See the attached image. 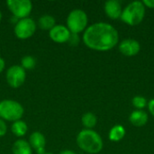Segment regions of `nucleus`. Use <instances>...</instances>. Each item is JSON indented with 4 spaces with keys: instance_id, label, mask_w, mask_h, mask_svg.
I'll use <instances>...</instances> for the list:
<instances>
[{
    "instance_id": "f257e3e1",
    "label": "nucleus",
    "mask_w": 154,
    "mask_h": 154,
    "mask_svg": "<svg viewBox=\"0 0 154 154\" xmlns=\"http://www.w3.org/2000/svg\"><path fill=\"white\" fill-rule=\"evenodd\" d=\"M85 45L94 51H108L119 42L117 30L110 23L97 22L87 27L82 36Z\"/></svg>"
},
{
    "instance_id": "f03ea898",
    "label": "nucleus",
    "mask_w": 154,
    "mask_h": 154,
    "mask_svg": "<svg viewBox=\"0 0 154 154\" xmlns=\"http://www.w3.org/2000/svg\"><path fill=\"white\" fill-rule=\"evenodd\" d=\"M76 142L80 150L89 154L100 152L104 146L100 134L92 129L81 130L77 135Z\"/></svg>"
},
{
    "instance_id": "7ed1b4c3",
    "label": "nucleus",
    "mask_w": 154,
    "mask_h": 154,
    "mask_svg": "<svg viewBox=\"0 0 154 154\" xmlns=\"http://www.w3.org/2000/svg\"><path fill=\"white\" fill-rule=\"evenodd\" d=\"M146 7L143 1H134L123 8L120 19L130 26L140 24L145 16Z\"/></svg>"
},
{
    "instance_id": "20e7f679",
    "label": "nucleus",
    "mask_w": 154,
    "mask_h": 154,
    "mask_svg": "<svg viewBox=\"0 0 154 154\" xmlns=\"http://www.w3.org/2000/svg\"><path fill=\"white\" fill-rule=\"evenodd\" d=\"M24 108L18 101L14 99H4L0 101V118L4 121L15 122L22 119Z\"/></svg>"
},
{
    "instance_id": "39448f33",
    "label": "nucleus",
    "mask_w": 154,
    "mask_h": 154,
    "mask_svg": "<svg viewBox=\"0 0 154 154\" xmlns=\"http://www.w3.org/2000/svg\"><path fill=\"white\" fill-rule=\"evenodd\" d=\"M88 17L87 13L82 9H74L69 12L67 17V28L71 33L79 34L88 27Z\"/></svg>"
},
{
    "instance_id": "423d86ee",
    "label": "nucleus",
    "mask_w": 154,
    "mask_h": 154,
    "mask_svg": "<svg viewBox=\"0 0 154 154\" xmlns=\"http://www.w3.org/2000/svg\"><path fill=\"white\" fill-rule=\"evenodd\" d=\"M36 32V23L31 17L17 20L14 25V32L20 40L31 38Z\"/></svg>"
},
{
    "instance_id": "0eeeda50",
    "label": "nucleus",
    "mask_w": 154,
    "mask_h": 154,
    "mask_svg": "<svg viewBox=\"0 0 154 154\" xmlns=\"http://www.w3.org/2000/svg\"><path fill=\"white\" fill-rule=\"evenodd\" d=\"M6 5L18 20L29 17L32 10V3L30 0H7Z\"/></svg>"
},
{
    "instance_id": "6e6552de",
    "label": "nucleus",
    "mask_w": 154,
    "mask_h": 154,
    "mask_svg": "<svg viewBox=\"0 0 154 154\" xmlns=\"http://www.w3.org/2000/svg\"><path fill=\"white\" fill-rule=\"evenodd\" d=\"M5 79L11 88H18L26 79V71L21 67V65H13L7 69Z\"/></svg>"
},
{
    "instance_id": "1a4fd4ad",
    "label": "nucleus",
    "mask_w": 154,
    "mask_h": 154,
    "mask_svg": "<svg viewBox=\"0 0 154 154\" xmlns=\"http://www.w3.org/2000/svg\"><path fill=\"white\" fill-rule=\"evenodd\" d=\"M141 51V44L134 39H125L119 43V51L127 57L137 55Z\"/></svg>"
},
{
    "instance_id": "9d476101",
    "label": "nucleus",
    "mask_w": 154,
    "mask_h": 154,
    "mask_svg": "<svg viewBox=\"0 0 154 154\" xmlns=\"http://www.w3.org/2000/svg\"><path fill=\"white\" fill-rule=\"evenodd\" d=\"M71 32L67 28V26L63 24H56L52 29L49 31L50 38L57 43H64L68 42L69 38Z\"/></svg>"
},
{
    "instance_id": "9b49d317",
    "label": "nucleus",
    "mask_w": 154,
    "mask_h": 154,
    "mask_svg": "<svg viewBox=\"0 0 154 154\" xmlns=\"http://www.w3.org/2000/svg\"><path fill=\"white\" fill-rule=\"evenodd\" d=\"M29 144L32 149L35 150L38 154H43L45 151L46 139L45 136L41 132H33L29 137Z\"/></svg>"
},
{
    "instance_id": "f8f14e48",
    "label": "nucleus",
    "mask_w": 154,
    "mask_h": 154,
    "mask_svg": "<svg viewBox=\"0 0 154 154\" xmlns=\"http://www.w3.org/2000/svg\"><path fill=\"white\" fill-rule=\"evenodd\" d=\"M104 10L106 14L112 20H116L121 17L122 5L117 0H108L104 5Z\"/></svg>"
},
{
    "instance_id": "ddd939ff",
    "label": "nucleus",
    "mask_w": 154,
    "mask_h": 154,
    "mask_svg": "<svg viewBox=\"0 0 154 154\" xmlns=\"http://www.w3.org/2000/svg\"><path fill=\"white\" fill-rule=\"evenodd\" d=\"M149 120L148 114L143 110H134L130 114L129 121L130 123L137 127L143 126L147 124Z\"/></svg>"
},
{
    "instance_id": "4468645a",
    "label": "nucleus",
    "mask_w": 154,
    "mask_h": 154,
    "mask_svg": "<svg viewBox=\"0 0 154 154\" xmlns=\"http://www.w3.org/2000/svg\"><path fill=\"white\" fill-rule=\"evenodd\" d=\"M12 152L13 154H32V149L27 141L18 139L13 144Z\"/></svg>"
},
{
    "instance_id": "2eb2a0df",
    "label": "nucleus",
    "mask_w": 154,
    "mask_h": 154,
    "mask_svg": "<svg viewBox=\"0 0 154 154\" xmlns=\"http://www.w3.org/2000/svg\"><path fill=\"white\" fill-rule=\"evenodd\" d=\"M11 132L16 137H23L28 132V125L23 120H22V119L17 120V121H15V122H14L12 124Z\"/></svg>"
},
{
    "instance_id": "dca6fc26",
    "label": "nucleus",
    "mask_w": 154,
    "mask_h": 154,
    "mask_svg": "<svg viewBox=\"0 0 154 154\" xmlns=\"http://www.w3.org/2000/svg\"><path fill=\"white\" fill-rule=\"evenodd\" d=\"M125 134L126 132L125 127L121 125H116L110 129L108 134V138L112 142H119L124 139Z\"/></svg>"
},
{
    "instance_id": "f3484780",
    "label": "nucleus",
    "mask_w": 154,
    "mask_h": 154,
    "mask_svg": "<svg viewBox=\"0 0 154 154\" xmlns=\"http://www.w3.org/2000/svg\"><path fill=\"white\" fill-rule=\"evenodd\" d=\"M56 25L55 18L51 14H43L38 20V26L44 31H50Z\"/></svg>"
},
{
    "instance_id": "a211bd4d",
    "label": "nucleus",
    "mask_w": 154,
    "mask_h": 154,
    "mask_svg": "<svg viewBox=\"0 0 154 154\" xmlns=\"http://www.w3.org/2000/svg\"><path fill=\"white\" fill-rule=\"evenodd\" d=\"M81 123L85 129H93L97 123V118L94 113L87 112L81 117Z\"/></svg>"
},
{
    "instance_id": "6ab92c4d",
    "label": "nucleus",
    "mask_w": 154,
    "mask_h": 154,
    "mask_svg": "<svg viewBox=\"0 0 154 154\" xmlns=\"http://www.w3.org/2000/svg\"><path fill=\"white\" fill-rule=\"evenodd\" d=\"M36 65V60L33 56L26 55L23 56L21 60V67L23 69H32Z\"/></svg>"
},
{
    "instance_id": "aec40b11",
    "label": "nucleus",
    "mask_w": 154,
    "mask_h": 154,
    "mask_svg": "<svg viewBox=\"0 0 154 154\" xmlns=\"http://www.w3.org/2000/svg\"><path fill=\"white\" fill-rule=\"evenodd\" d=\"M132 104L136 108V110H143V108L147 106L148 101L143 96H135L132 99Z\"/></svg>"
},
{
    "instance_id": "412c9836",
    "label": "nucleus",
    "mask_w": 154,
    "mask_h": 154,
    "mask_svg": "<svg viewBox=\"0 0 154 154\" xmlns=\"http://www.w3.org/2000/svg\"><path fill=\"white\" fill-rule=\"evenodd\" d=\"M79 42H80L79 35L76 34V33H71L69 38V41H68V42L70 46H77V45H79Z\"/></svg>"
},
{
    "instance_id": "4be33fe9",
    "label": "nucleus",
    "mask_w": 154,
    "mask_h": 154,
    "mask_svg": "<svg viewBox=\"0 0 154 154\" xmlns=\"http://www.w3.org/2000/svg\"><path fill=\"white\" fill-rule=\"evenodd\" d=\"M7 133V125L5 121L0 118V137H3Z\"/></svg>"
},
{
    "instance_id": "5701e85b",
    "label": "nucleus",
    "mask_w": 154,
    "mask_h": 154,
    "mask_svg": "<svg viewBox=\"0 0 154 154\" xmlns=\"http://www.w3.org/2000/svg\"><path fill=\"white\" fill-rule=\"evenodd\" d=\"M147 106H148V110H149L150 114L154 117V98L151 99V100L148 102Z\"/></svg>"
},
{
    "instance_id": "b1692460",
    "label": "nucleus",
    "mask_w": 154,
    "mask_h": 154,
    "mask_svg": "<svg viewBox=\"0 0 154 154\" xmlns=\"http://www.w3.org/2000/svg\"><path fill=\"white\" fill-rule=\"evenodd\" d=\"M143 3L145 7L154 9V0H144V1H143Z\"/></svg>"
},
{
    "instance_id": "393cba45",
    "label": "nucleus",
    "mask_w": 154,
    "mask_h": 154,
    "mask_svg": "<svg viewBox=\"0 0 154 154\" xmlns=\"http://www.w3.org/2000/svg\"><path fill=\"white\" fill-rule=\"evenodd\" d=\"M5 68V61L2 57H0V73L3 72Z\"/></svg>"
},
{
    "instance_id": "a878e982",
    "label": "nucleus",
    "mask_w": 154,
    "mask_h": 154,
    "mask_svg": "<svg viewBox=\"0 0 154 154\" xmlns=\"http://www.w3.org/2000/svg\"><path fill=\"white\" fill-rule=\"evenodd\" d=\"M59 154H76V153H75L73 151L67 149V150H63V151H61V152H60Z\"/></svg>"
},
{
    "instance_id": "bb28decb",
    "label": "nucleus",
    "mask_w": 154,
    "mask_h": 154,
    "mask_svg": "<svg viewBox=\"0 0 154 154\" xmlns=\"http://www.w3.org/2000/svg\"><path fill=\"white\" fill-rule=\"evenodd\" d=\"M2 17H3V14H2V12L0 11V22H1V20H2Z\"/></svg>"
},
{
    "instance_id": "cd10ccee",
    "label": "nucleus",
    "mask_w": 154,
    "mask_h": 154,
    "mask_svg": "<svg viewBox=\"0 0 154 154\" xmlns=\"http://www.w3.org/2000/svg\"><path fill=\"white\" fill-rule=\"evenodd\" d=\"M43 154H53V153H51V152H44Z\"/></svg>"
}]
</instances>
